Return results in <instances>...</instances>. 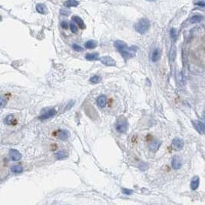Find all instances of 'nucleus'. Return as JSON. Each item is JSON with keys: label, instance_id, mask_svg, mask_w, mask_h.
<instances>
[{"label": "nucleus", "instance_id": "nucleus-1", "mask_svg": "<svg viewBox=\"0 0 205 205\" xmlns=\"http://www.w3.org/2000/svg\"><path fill=\"white\" fill-rule=\"evenodd\" d=\"M115 47L116 48L117 51L120 53L125 61L133 58L136 55V52L137 51V46L133 45V46L129 47L127 45L126 42H124L122 40H117V41H115Z\"/></svg>", "mask_w": 205, "mask_h": 205}, {"label": "nucleus", "instance_id": "nucleus-2", "mask_svg": "<svg viewBox=\"0 0 205 205\" xmlns=\"http://www.w3.org/2000/svg\"><path fill=\"white\" fill-rule=\"evenodd\" d=\"M150 21L146 18L141 19L135 25H134V28L138 33L140 34H145L148 32L150 28Z\"/></svg>", "mask_w": 205, "mask_h": 205}, {"label": "nucleus", "instance_id": "nucleus-3", "mask_svg": "<svg viewBox=\"0 0 205 205\" xmlns=\"http://www.w3.org/2000/svg\"><path fill=\"white\" fill-rule=\"evenodd\" d=\"M115 127H116L117 131H118L119 133H126V132H128V123L126 118L124 116H121L120 117V118H118L116 121V124H115Z\"/></svg>", "mask_w": 205, "mask_h": 205}, {"label": "nucleus", "instance_id": "nucleus-4", "mask_svg": "<svg viewBox=\"0 0 205 205\" xmlns=\"http://www.w3.org/2000/svg\"><path fill=\"white\" fill-rule=\"evenodd\" d=\"M185 146V141L184 140L179 137H175L172 141V147L174 150H181Z\"/></svg>", "mask_w": 205, "mask_h": 205}, {"label": "nucleus", "instance_id": "nucleus-5", "mask_svg": "<svg viewBox=\"0 0 205 205\" xmlns=\"http://www.w3.org/2000/svg\"><path fill=\"white\" fill-rule=\"evenodd\" d=\"M98 60L102 62V64L105 65L108 67H112V66H115L116 65V62L115 59H113L110 56H102L100 58H98Z\"/></svg>", "mask_w": 205, "mask_h": 205}, {"label": "nucleus", "instance_id": "nucleus-6", "mask_svg": "<svg viewBox=\"0 0 205 205\" xmlns=\"http://www.w3.org/2000/svg\"><path fill=\"white\" fill-rule=\"evenodd\" d=\"M192 124L193 126L194 127V128L196 129V131L198 132V133L204 134L205 132V127L204 124L202 121L199 120H194L192 121Z\"/></svg>", "mask_w": 205, "mask_h": 205}, {"label": "nucleus", "instance_id": "nucleus-7", "mask_svg": "<svg viewBox=\"0 0 205 205\" xmlns=\"http://www.w3.org/2000/svg\"><path fill=\"white\" fill-rule=\"evenodd\" d=\"M56 115V111L55 109H49L47 111H45V112L42 113L39 116V119L41 120H45V119H49L52 117L55 116Z\"/></svg>", "mask_w": 205, "mask_h": 205}, {"label": "nucleus", "instance_id": "nucleus-8", "mask_svg": "<svg viewBox=\"0 0 205 205\" xmlns=\"http://www.w3.org/2000/svg\"><path fill=\"white\" fill-rule=\"evenodd\" d=\"M9 157L12 161H18L22 158V154L18 150L15 149H11L9 150Z\"/></svg>", "mask_w": 205, "mask_h": 205}, {"label": "nucleus", "instance_id": "nucleus-9", "mask_svg": "<svg viewBox=\"0 0 205 205\" xmlns=\"http://www.w3.org/2000/svg\"><path fill=\"white\" fill-rule=\"evenodd\" d=\"M171 165L172 168L174 170H178L181 168L182 163H181V159L179 156H174L171 161Z\"/></svg>", "mask_w": 205, "mask_h": 205}, {"label": "nucleus", "instance_id": "nucleus-10", "mask_svg": "<svg viewBox=\"0 0 205 205\" xmlns=\"http://www.w3.org/2000/svg\"><path fill=\"white\" fill-rule=\"evenodd\" d=\"M72 21L74 22V23H75V24H77L79 26V28H81V29L85 28V23H84V21L82 20L81 18H80L79 16H77V15H74V16H72Z\"/></svg>", "mask_w": 205, "mask_h": 205}, {"label": "nucleus", "instance_id": "nucleus-11", "mask_svg": "<svg viewBox=\"0 0 205 205\" xmlns=\"http://www.w3.org/2000/svg\"><path fill=\"white\" fill-rule=\"evenodd\" d=\"M106 103H107V97L105 95H102L97 98V104L100 108L105 107L106 105Z\"/></svg>", "mask_w": 205, "mask_h": 205}, {"label": "nucleus", "instance_id": "nucleus-12", "mask_svg": "<svg viewBox=\"0 0 205 205\" xmlns=\"http://www.w3.org/2000/svg\"><path fill=\"white\" fill-rule=\"evenodd\" d=\"M200 184V178L198 177H194L192 178L191 182H190V188L193 190H195L198 189Z\"/></svg>", "mask_w": 205, "mask_h": 205}, {"label": "nucleus", "instance_id": "nucleus-13", "mask_svg": "<svg viewBox=\"0 0 205 205\" xmlns=\"http://www.w3.org/2000/svg\"><path fill=\"white\" fill-rule=\"evenodd\" d=\"M161 58V52L158 49H154L151 55V60L153 62H158Z\"/></svg>", "mask_w": 205, "mask_h": 205}, {"label": "nucleus", "instance_id": "nucleus-14", "mask_svg": "<svg viewBox=\"0 0 205 205\" xmlns=\"http://www.w3.org/2000/svg\"><path fill=\"white\" fill-rule=\"evenodd\" d=\"M4 122L8 125H12V124H15V123H16V120H15L14 115H9L5 118Z\"/></svg>", "mask_w": 205, "mask_h": 205}, {"label": "nucleus", "instance_id": "nucleus-15", "mask_svg": "<svg viewBox=\"0 0 205 205\" xmlns=\"http://www.w3.org/2000/svg\"><path fill=\"white\" fill-rule=\"evenodd\" d=\"M58 137L62 141H65V140L68 139V132L65 129H62V130L59 131Z\"/></svg>", "mask_w": 205, "mask_h": 205}, {"label": "nucleus", "instance_id": "nucleus-16", "mask_svg": "<svg viewBox=\"0 0 205 205\" xmlns=\"http://www.w3.org/2000/svg\"><path fill=\"white\" fill-rule=\"evenodd\" d=\"M176 55H177V50H176V47L174 45H172L171 47L169 52V59L171 62H173L175 60L176 58Z\"/></svg>", "mask_w": 205, "mask_h": 205}, {"label": "nucleus", "instance_id": "nucleus-17", "mask_svg": "<svg viewBox=\"0 0 205 205\" xmlns=\"http://www.w3.org/2000/svg\"><path fill=\"white\" fill-rule=\"evenodd\" d=\"M161 145V142L160 141H154L153 142L150 143V146H149V149H150L151 151L154 152V151H156V150L159 148Z\"/></svg>", "mask_w": 205, "mask_h": 205}, {"label": "nucleus", "instance_id": "nucleus-18", "mask_svg": "<svg viewBox=\"0 0 205 205\" xmlns=\"http://www.w3.org/2000/svg\"><path fill=\"white\" fill-rule=\"evenodd\" d=\"M98 45V41H95V40H89L85 43V46L86 49H92L97 47Z\"/></svg>", "mask_w": 205, "mask_h": 205}, {"label": "nucleus", "instance_id": "nucleus-19", "mask_svg": "<svg viewBox=\"0 0 205 205\" xmlns=\"http://www.w3.org/2000/svg\"><path fill=\"white\" fill-rule=\"evenodd\" d=\"M79 5V2L78 1H75V0H68L64 2V6L65 7H77Z\"/></svg>", "mask_w": 205, "mask_h": 205}, {"label": "nucleus", "instance_id": "nucleus-20", "mask_svg": "<svg viewBox=\"0 0 205 205\" xmlns=\"http://www.w3.org/2000/svg\"><path fill=\"white\" fill-rule=\"evenodd\" d=\"M98 56H99V54L97 52L89 53V54H87V55H85V58H86V60L88 61H95L98 60Z\"/></svg>", "mask_w": 205, "mask_h": 205}, {"label": "nucleus", "instance_id": "nucleus-21", "mask_svg": "<svg viewBox=\"0 0 205 205\" xmlns=\"http://www.w3.org/2000/svg\"><path fill=\"white\" fill-rule=\"evenodd\" d=\"M203 16L201 15H195L194 16H192L190 19V23L191 24H194V23H198L203 19Z\"/></svg>", "mask_w": 205, "mask_h": 205}, {"label": "nucleus", "instance_id": "nucleus-22", "mask_svg": "<svg viewBox=\"0 0 205 205\" xmlns=\"http://www.w3.org/2000/svg\"><path fill=\"white\" fill-rule=\"evenodd\" d=\"M55 157H56L58 160H62V159L68 157V153L64 151V150H60V151H58L55 154Z\"/></svg>", "mask_w": 205, "mask_h": 205}, {"label": "nucleus", "instance_id": "nucleus-23", "mask_svg": "<svg viewBox=\"0 0 205 205\" xmlns=\"http://www.w3.org/2000/svg\"><path fill=\"white\" fill-rule=\"evenodd\" d=\"M36 10H37L38 12H39L41 14H45V12H46V8H45V5L43 4H38L36 6Z\"/></svg>", "mask_w": 205, "mask_h": 205}, {"label": "nucleus", "instance_id": "nucleus-24", "mask_svg": "<svg viewBox=\"0 0 205 205\" xmlns=\"http://www.w3.org/2000/svg\"><path fill=\"white\" fill-rule=\"evenodd\" d=\"M11 171L12 172H13L15 174H20L23 171V168L20 165H15L11 168Z\"/></svg>", "mask_w": 205, "mask_h": 205}, {"label": "nucleus", "instance_id": "nucleus-25", "mask_svg": "<svg viewBox=\"0 0 205 205\" xmlns=\"http://www.w3.org/2000/svg\"><path fill=\"white\" fill-rule=\"evenodd\" d=\"M102 81V77L98 75H95L90 79V82L92 84H98Z\"/></svg>", "mask_w": 205, "mask_h": 205}, {"label": "nucleus", "instance_id": "nucleus-26", "mask_svg": "<svg viewBox=\"0 0 205 205\" xmlns=\"http://www.w3.org/2000/svg\"><path fill=\"white\" fill-rule=\"evenodd\" d=\"M170 36H171V39L173 41H176L177 39V31L176 28H171L170 30Z\"/></svg>", "mask_w": 205, "mask_h": 205}, {"label": "nucleus", "instance_id": "nucleus-27", "mask_svg": "<svg viewBox=\"0 0 205 205\" xmlns=\"http://www.w3.org/2000/svg\"><path fill=\"white\" fill-rule=\"evenodd\" d=\"M72 49L76 52H81L84 50V49L81 47V45H78V44H73V45H72Z\"/></svg>", "mask_w": 205, "mask_h": 205}, {"label": "nucleus", "instance_id": "nucleus-28", "mask_svg": "<svg viewBox=\"0 0 205 205\" xmlns=\"http://www.w3.org/2000/svg\"><path fill=\"white\" fill-rule=\"evenodd\" d=\"M70 29H71L72 32H73V33H76L78 32L77 26H76V25L74 23H70Z\"/></svg>", "mask_w": 205, "mask_h": 205}, {"label": "nucleus", "instance_id": "nucleus-29", "mask_svg": "<svg viewBox=\"0 0 205 205\" xmlns=\"http://www.w3.org/2000/svg\"><path fill=\"white\" fill-rule=\"evenodd\" d=\"M179 81H180V83H181V85H185V80L184 76H183L182 73H179Z\"/></svg>", "mask_w": 205, "mask_h": 205}, {"label": "nucleus", "instance_id": "nucleus-30", "mask_svg": "<svg viewBox=\"0 0 205 205\" xmlns=\"http://www.w3.org/2000/svg\"><path fill=\"white\" fill-rule=\"evenodd\" d=\"M6 105V100L5 98H0V108H4Z\"/></svg>", "mask_w": 205, "mask_h": 205}, {"label": "nucleus", "instance_id": "nucleus-31", "mask_svg": "<svg viewBox=\"0 0 205 205\" xmlns=\"http://www.w3.org/2000/svg\"><path fill=\"white\" fill-rule=\"evenodd\" d=\"M61 26H62V28H64V29H67L68 27V23H67L66 21H63V22H62V23H61Z\"/></svg>", "mask_w": 205, "mask_h": 205}, {"label": "nucleus", "instance_id": "nucleus-32", "mask_svg": "<svg viewBox=\"0 0 205 205\" xmlns=\"http://www.w3.org/2000/svg\"><path fill=\"white\" fill-rule=\"evenodd\" d=\"M195 5H197V6H201V7L203 8L205 6V2L204 1H199V2H195Z\"/></svg>", "mask_w": 205, "mask_h": 205}, {"label": "nucleus", "instance_id": "nucleus-33", "mask_svg": "<svg viewBox=\"0 0 205 205\" xmlns=\"http://www.w3.org/2000/svg\"><path fill=\"white\" fill-rule=\"evenodd\" d=\"M123 193L125 194H131L132 193V190H128V189H123L122 190Z\"/></svg>", "mask_w": 205, "mask_h": 205}, {"label": "nucleus", "instance_id": "nucleus-34", "mask_svg": "<svg viewBox=\"0 0 205 205\" xmlns=\"http://www.w3.org/2000/svg\"><path fill=\"white\" fill-rule=\"evenodd\" d=\"M0 19H1V16H0Z\"/></svg>", "mask_w": 205, "mask_h": 205}]
</instances>
